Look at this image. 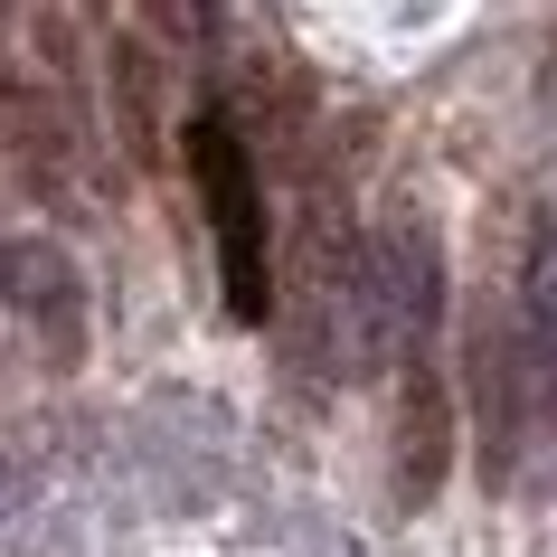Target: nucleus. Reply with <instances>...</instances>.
Masks as SVG:
<instances>
[{
    "mask_svg": "<svg viewBox=\"0 0 557 557\" xmlns=\"http://www.w3.org/2000/svg\"><path fill=\"white\" fill-rule=\"evenodd\" d=\"M189 171H199L208 227H218V274H227V312L236 322H264L274 312V284H264V199H256V161L227 133V114L189 123Z\"/></svg>",
    "mask_w": 557,
    "mask_h": 557,
    "instance_id": "1",
    "label": "nucleus"
},
{
    "mask_svg": "<svg viewBox=\"0 0 557 557\" xmlns=\"http://www.w3.org/2000/svg\"><path fill=\"white\" fill-rule=\"evenodd\" d=\"M407 397H397V500H435L444 492V463H454V387H444V359L435 350H407Z\"/></svg>",
    "mask_w": 557,
    "mask_h": 557,
    "instance_id": "4",
    "label": "nucleus"
},
{
    "mask_svg": "<svg viewBox=\"0 0 557 557\" xmlns=\"http://www.w3.org/2000/svg\"><path fill=\"white\" fill-rule=\"evenodd\" d=\"M143 29L151 38H189V0H143Z\"/></svg>",
    "mask_w": 557,
    "mask_h": 557,
    "instance_id": "7",
    "label": "nucleus"
},
{
    "mask_svg": "<svg viewBox=\"0 0 557 557\" xmlns=\"http://www.w3.org/2000/svg\"><path fill=\"white\" fill-rule=\"evenodd\" d=\"M463 397H472V463L482 482H510L520 472V444L539 425V397H529V359H520V322H482L463 331Z\"/></svg>",
    "mask_w": 557,
    "mask_h": 557,
    "instance_id": "2",
    "label": "nucleus"
},
{
    "mask_svg": "<svg viewBox=\"0 0 557 557\" xmlns=\"http://www.w3.org/2000/svg\"><path fill=\"white\" fill-rule=\"evenodd\" d=\"M520 359H529V397H539V425H548V416H557V246H548V218H539V236H529Z\"/></svg>",
    "mask_w": 557,
    "mask_h": 557,
    "instance_id": "5",
    "label": "nucleus"
},
{
    "mask_svg": "<svg viewBox=\"0 0 557 557\" xmlns=\"http://www.w3.org/2000/svg\"><path fill=\"white\" fill-rule=\"evenodd\" d=\"M0 312L38 341L48 369H86V274L58 236H0Z\"/></svg>",
    "mask_w": 557,
    "mask_h": 557,
    "instance_id": "3",
    "label": "nucleus"
},
{
    "mask_svg": "<svg viewBox=\"0 0 557 557\" xmlns=\"http://www.w3.org/2000/svg\"><path fill=\"white\" fill-rule=\"evenodd\" d=\"M104 76H114V104H123V143L133 161L161 151V104H151V48L133 29H104Z\"/></svg>",
    "mask_w": 557,
    "mask_h": 557,
    "instance_id": "6",
    "label": "nucleus"
}]
</instances>
